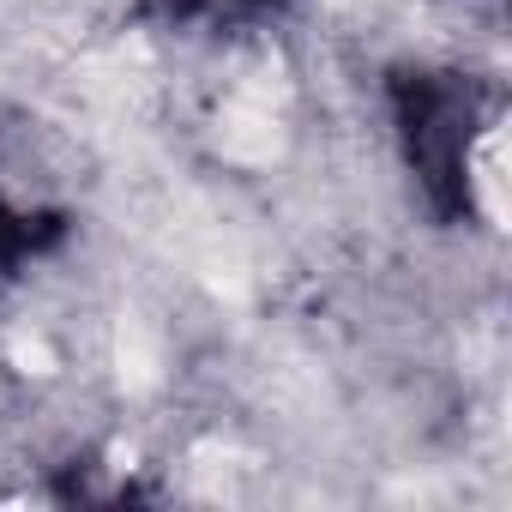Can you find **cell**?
<instances>
[{"mask_svg":"<svg viewBox=\"0 0 512 512\" xmlns=\"http://www.w3.org/2000/svg\"><path fill=\"white\" fill-rule=\"evenodd\" d=\"M386 103H392L404 169L416 193L428 199V211L440 223L470 217V157H476V133L488 115L482 79L452 73V67H398L386 79Z\"/></svg>","mask_w":512,"mask_h":512,"instance_id":"cell-1","label":"cell"},{"mask_svg":"<svg viewBox=\"0 0 512 512\" xmlns=\"http://www.w3.org/2000/svg\"><path fill=\"white\" fill-rule=\"evenodd\" d=\"M169 19H260L284 0H163Z\"/></svg>","mask_w":512,"mask_h":512,"instance_id":"cell-3","label":"cell"},{"mask_svg":"<svg viewBox=\"0 0 512 512\" xmlns=\"http://www.w3.org/2000/svg\"><path fill=\"white\" fill-rule=\"evenodd\" d=\"M55 241H61V217L25 211V205H13L7 193H0V278L19 272L25 260H37V253L55 247Z\"/></svg>","mask_w":512,"mask_h":512,"instance_id":"cell-2","label":"cell"}]
</instances>
